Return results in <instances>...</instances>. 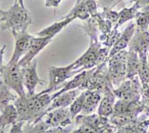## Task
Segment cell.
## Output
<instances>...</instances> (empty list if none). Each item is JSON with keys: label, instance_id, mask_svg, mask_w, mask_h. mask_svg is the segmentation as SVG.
Wrapping results in <instances>:
<instances>
[{"label": "cell", "instance_id": "24", "mask_svg": "<svg viewBox=\"0 0 149 133\" xmlns=\"http://www.w3.org/2000/svg\"><path fill=\"white\" fill-rule=\"evenodd\" d=\"M48 128L46 123L41 119L37 123H28L24 133H45Z\"/></svg>", "mask_w": 149, "mask_h": 133}, {"label": "cell", "instance_id": "28", "mask_svg": "<svg viewBox=\"0 0 149 133\" xmlns=\"http://www.w3.org/2000/svg\"><path fill=\"white\" fill-rule=\"evenodd\" d=\"M70 133H99L92 127L86 124H81V125L76 130H73Z\"/></svg>", "mask_w": 149, "mask_h": 133}, {"label": "cell", "instance_id": "37", "mask_svg": "<svg viewBox=\"0 0 149 133\" xmlns=\"http://www.w3.org/2000/svg\"><path fill=\"white\" fill-rule=\"evenodd\" d=\"M148 114H149V109H148Z\"/></svg>", "mask_w": 149, "mask_h": 133}, {"label": "cell", "instance_id": "14", "mask_svg": "<svg viewBox=\"0 0 149 133\" xmlns=\"http://www.w3.org/2000/svg\"><path fill=\"white\" fill-rule=\"evenodd\" d=\"M113 88H110L103 93L104 97L101 99L98 106V115L100 116L108 118L113 114L116 96L113 92Z\"/></svg>", "mask_w": 149, "mask_h": 133}, {"label": "cell", "instance_id": "38", "mask_svg": "<svg viewBox=\"0 0 149 133\" xmlns=\"http://www.w3.org/2000/svg\"><path fill=\"white\" fill-rule=\"evenodd\" d=\"M0 29H1V24H0Z\"/></svg>", "mask_w": 149, "mask_h": 133}, {"label": "cell", "instance_id": "18", "mask_svg": "<svg viewBox=\"0 0 149 133\" xmlns=\"http://www.w3.org/2000/svg\"><path fill=\"white\" fill-rule=\"evenodd\" d=\"M72 18L73 19H81L82 21H87L91 18L89 12L87 9L86 0H76L74 7L66 15L62 17V18Z\"/></svg>", "mask_w": 149, "mask_h": 133}, {"label": "cell", "instance_id": "32", "mask_svg": "<svg viewBox=\"0 0 149 133\" xmlns=\"http://www.w3.org/2000/svg\"><path fill=\"white\" fill-rule=\"evenodd\" d=\"M129 3L136 4L138 5L140 8L149 5V0H126Z\"/></svg>", "mask_w": 149, "mask_h": 133}, {"label": "cell", "instance_id": "1", "mask_svg": "<svg viewBox=\"0 0 149 133\" xmlns=\"http://www.w3.org/2000/svg\"><path fill=\"white\" fill-rule=\"evenodd\" d=\"M0 21L1 29L9 30L13 35L27 31L29 26L32 24V17L25 6L15 2L9 9L2 11Z\"/></svg>", "mask_w": 149, "mask_h": 133}, {"label": "cell", "instance_id": "13", "mask_svg": "<svg viewBox=\"0 0 149 133\" xmlns=\"http://www.w3.org/2000/svg\"><path fill=\"white\" fill-rule=\"evenodd\" d=\"M95 68L96 67L92 68V69L86 70L82 71V72L77 73L76 75H74V78L72 80H70V81H69L68 82H66L59 91H57L56 93L54 94L53 95H51L52 100L54 97H56V96L59 95V94H62L64 92H66V91L76 89V88H79L80 89L82 87V86L85 84L86 81L92 75Z\"/></svg>", "mask_w": 149, "mask_h": 133}, {"label": "cell", "instance_id": "35", "mask_svg": "<svg viewBox=\"0 0 149 133\" xmlns=\"http://www.w3.org/2000/svg\"><path fill=\"white\" fill-rule=\"evenodd\" d=\"M2 11H3V10H2L1 8H0V18L2 17Z\"/></svg>", "mask_w": 149, "mask_h": 133}, {"label": "cell", "instance_id": "36", "mask_svg": "<svg viewBox=\"0 0 149 133\" xmlns=\"http://www.w3.org/2000/svg\"><path fill=\"white\" fill-rule=\"evenodd\" d=\"M0 133H5V132H4V130H2V129L0 128Z\"/></svg>", "mask_w": 149, "mask_h": 133}, {"label": "cell", "instance_id": "3", "mask_svg": "<svg viewBox=\"0 0 149 133\" xmlns=\"http://www.w3.org/2000/svg\"><path fill=\"white\" fill-rule=\"evenodd\" d=\"M128 51L126 50L117 53L107 59L108 76L112 85L118 86L127 80V56Z\"/></svg>", "mask_w": 149, "mask_h": 133}, {"label": "cell", "instance_id": "16", "mask_svg": "<svg viewBox=\"0 0 149 133\" xmlns=\"http://www.w3.org/2000/svg\"><path fill=\"white\" fill-rule=\"evenodd\" d=\"M140 68V59L138 54L128 51L127 56V79L132 80L138 75Z\"/></svg>", "mask_w": 149, "mask_h": 133}, {"label": "cell", "instance_id": "39", "mask_svg": "<svg viewBox=\"0 0 149 133\" xmlns=\"http://www.w3.org/2000/svg\"><path fill=\"white\" fill-rule=\"evenodd\" d=\"M148 32H149V27H148Z\"/></svg>", "mask_w": 149, "mask_h": 133}, {"label": "cell", "instance_id": "2", "mask_svg": "<svg viewBox=\"0 0 149 133\" xmlns=\"http://www.w3.org/2000/svg\"><path fill=\"white\" fill-rule=\"evenodd\" d=\"M0 78L10 89L16 92L18 97L26 95L23 82L22 68L18 62L8 63L4 66L0 73Z\"/></svg>", "mask_w": 149, "mask_h": 133}, {"label": "cell", "instance_id": "27", "mask_svg": "<svg viewBox=\"0 0 149 133\" xmlns=\"http://www.w3.org/2000/svg\"><path fill=\"white\" fill-rule=\"evenodd\" d=\"M122 0H97V5L98 8H113L118 5Z\"/></svg>", "mask_w": 149, "mask_h": 133}, {"label": "cell", "instance_id": "33", "mask_svg": "<svg viewBox=\"0 0 149 133\" xmlns=\"http://www.w3.org/2000/svg\"><path fill=\"white\" fill-rule=\"evenodd\" d=\"M6 45H4L3 47L0 48V73L2 72V69L4 68V64H3V58H4V54H5V49H6Z\"/></svg>", "mask_w": 149, "mask_h": 133}, {"label": "cell", "instance_id": "12", "mask_svg": "<svg viewBox=\"0 0 149 133\" xmlns=\"http://www.w3.org/2000/svg\"><path fill=\"white\" fill-rule=\"evenodd\" d=\"M135 29V23L130 22L129 25L127 26V28L121 33L120 37L118 38V40L116 41L113 45L112 46V48H110L107 59L115 55V54H116L117 53L120 52V51H123V50H125V48L128 46L130 40L132 38Z\"/></svg>", "mask_w": 149, "mask_h": 133}, {"label": "cell", "instance_id": "19", "mask_svg": "<svg viewBox=\"0 0 149 133\" xmlns=\"http://www.w3.org/2000/svg\"><path fill=\"white\" fill-rule=\"evenodd\" d=\"M18 120V112L15 105L8 104L1 111L0 114V128L4 130L9 124H13Z\"/></svg>", "mask_w": 149, "mask_h": 133}, {"label": "cell", "instance_id": "11", "mask_svg": "<svg viewBox=\"0 0 149 133\" xmlns=\"http://www.w3.org/2000/svg\"><path fill=\"white\" fill-rule=\"evenodd\" d=\"M81 90L79 88L70 90V91H66V92L62 93V94L54 97L51 101L49 106L44 112L43 116L53 110L57 109V108H67L69 105L72 103V102L76 99V97L81 94Z\"/></svg>", "mask_w": 149, "mask_h": 133}, {"label": "cell", "instance_id": "8", "mask_svg": "<svg viewBox=\"0 0 149 133\" xmlns=\"http://www.w3.org/2000/svg\"><path fill=\"white\" fill-rule=\"evenodd\" d=\"M13 36L15 40V45L13 55L8 63L18 62L27 52L30 42L34 38V36L29 34L27 31L13 34Z\"/></svg>", "mask_w": 149, "mask_h": 133}, {"label": "cell", "instance_id": "22", "mask_svg": "<svg viewBox=\"0 0 149 133\" xmlns=\"http://www.w3.org/2000/svg\"><path fill=\"white\" fill-rule=\"evenodd\" d=\"M10 88L3 82L0 78V112L11 101H15L18 97L10 91Z\"/></svg>", "mask_w": 149, "mask_h": 133}, {"label": "cell", "instance_id": "34", "mask_svg": "<svg viewBox=\"0 0 149 133\" xmlns=\"http://www.w3.org/2000/svg\"><path fill=\"white\" fill-rule=\"evenodd\" d=\"M15 2H18L21 6H25L24 5V0H15Z\"/></svg>", "mask_w": 149, "mask_h": 133}, {"label": "cell", "instance_id": "21", "mask_svg": "<svg viewBox=\"0 0 149 133\" xmlns=\"http://www.w3.org/2000/svg\"><path fill=\"white\" fill-rule=\"evenodd\" d=\"M140 9V7L136 4H133L132 6L130 8H123L120 12H118V20L115 26L118 28L126 22L131 21L133 18H135L136 14Z\"/></svg>", "mask_w": 149, "mask_h": 133}, {"label": "cell", "instance_id": "23", "mask_svg": "<svg viewBox=\"0 0 149 133\" xmlns=\"http://www.w3.org/2000/svg\"><path fill=\"white\" fill-rule=\"evenodd\" d=\"M86 90H84L83 92H81L76 97V99L73 101L72 103L70 105L69 110H70V115H71L72 119H74L78 115V114H80L82 111L84 102H85L86 96Z\"/></svg>", "mask_w": 149, "mask_h": 133}, {"label": "cell", "instance_id": "40", "mask_svg": "<svg viewBox=\"0 0 149 133\" xmlns=\"http://www.w3.org/2000/svg\"><path fill=\"white\" fill-rule=\"evenodd\" d=\"M148 133H149V132H148Z\"/></svg>", "mask_w": 149, "mask_h": 133}, {"label": "cell", "instance_id": "5", "mask_svg": "<svg viewBox=\"0 0 149 133\" xmlns=\"http://www.w3.org/2000/svg\"><path fill=\"white\" fill-rule=\"evenodd\" d=\"M113 92L116 97L120 100L132 102V101L140 100V94L142 92V85L137 77L132 80L127 79L123 81L118 88H113Z\"/></svg>", "mask_w": 149, "mask_h": 133}, {"label": "cell", "instance_id": "29", "mask_svg": "<svg viewBox=\"0 0 149 133\" xmlns=\"http://www.w3.org/2000/svg\"><path fill=\"white\" fill-rule=\"evenodd\" d=\"M26 121H17L12 124V128L9 133H24L23 126Z\"/></svg>", "mask_w": 149, "mask_h": 133}, {"label": "cell", "instance_id": "20", "mask_svg": "<svg viewBox=\"0 0 149 133\" xmlns=\"http://www.w3.org/2000/svg\"><path fill=\"white\" fill-rule=\"evenodd\" d=\"M136 29L148 31L149 27V5L140 8L135 16Z\"/></svg>", "mask_w": 149, "mask_h": 133}, {"label": "cell", "instance_id": "30", "mask_svg": "<svg viewBox=\"0 0 149 133\" xmlns=\"http://www.w3.org/2000/svg\"><path fill=\"white\" fill-rule=\"evenodd\" d=\"M71 130L69 129H66L65 127H49L45 131V133H70Z\"/></svg>", "mask_w": 149, "mask_h": 133}, {"label": "cell", "instance_id": "26", "mask_svg": "<svg viewBox=\"0 0 149 133\" xmlns=\"http://www.w3.org/2000/svg\"><path fill=\"white\" fill-rule=\"evenodd\" d=\"M87 9L89 12L91 18H94L98 15V5L96 0H86Z\"/></svg>", "mask_w": 149, "mask_h": 133}, {"label": "cell", "instance_id": "31", "mask_svg": "<svg viewBox=\"0 0 149 133\" xmlns=\"http://www.w3.org/2000/svg\"><path fill=\"white\" fill-rule=\"evenodd\" d=\"M61 0H45V7L46 8H58Z\"/></svg>", "mask_w": 149, "mask_h": 133}, {"label": "cell", "instance_id": "6", "mask_svg": "<svg viewBox=\"0 0 149 133\" xmlns=\"http://www.w3.org/2000/svg\"><path fill=\"white\" fill-rule=\"evenodd\" d=\"M23 82L27 89V95L35 94V89L37 85H44L45 81L40 79L37 73V60L33 59L27 65L22 68Z\"/></svg>", "mask_w": 149, "mask_h": 133}, {"label": "cell", "instance_id": "17", "mask_svg": "<svg viewBox=\"0 0 149 133\" xmlns=\"http://www.w3.org/2000/svg\"><path fill=\"white\" fill-rule=\"evenodd\" d=\"M85 102L81 112L84 115H88L94 111V110L99 106L102 99L101 92L98 91H89L86 90Z\"/></svg>", "mask_w": 149, "mask_h": 133}, {"label": "cell", "instance_id": "9", "mask_svg": "<svg viewBox=\"0 0 149 133\" xmlns=\"http://www.w3.org/2000/svg\"><path fill=\"white\" fill-rule=\"evenodd\" d=\"M43 117H45L44 121L49 127H66L69 124H71L72 121L73 120L68 108L53 110L45 114Z\"/></svg>", "mask_w": 149, "mask_h": 133}, {"label": "cell", "instance_id": "25", "mask_svg": "<svg viewBox=\"0 0 149 133\" xmlns=\"http://www.w3.org/2000/svg\"><path fill=\"white\" fill-rule=\"evenodd\" d=\"M100 15L104 19L110 21L113 25H116L118 20V13L110 8H103L102 12L100 13Z\"/></svg>", "mask_w": 149, "mask_h": 133}, {"label": "cell", "instance_id": "4", "mask_svg": "<svg viewBox=\"0 0 149 133\" xmlns=\"http://www.w3.org/2000/svg\"><path fill=\"white\" fill-rule=\"evenodd\" d=\"M76 74L77 72L73 70L72 63L64 67L51 66L48 69V86L46 89L42 91L41 93H51L57 88H59L67 79Z\"/></svg>", "mask_w": 149, "mask_h": 133}, {"label": "cell", "instance_id": "10", "mask_svg": "<svg viewBox=\"0 0 149 133\" xmlns=\"http://www.w3.org/2000/svg\"><path fill=\"white\" fill-rule=\"evenodd\" d=\"M129 51H132L138 54H148L149 51V32L136 29L132 38L128 45Z\"/></svg>", "mask_w": 149, "mask_h": 133}, {"label": "cell", "instance_id": "7", "mask_svg": "<svg viewBox=\"0 0 149 133\" xmlns=\"http://www.w3.org/2000/svg\"><path fill=\"white\" fill-rule=\"evenodd\" d=\"M53 38L49 37H34L30 42L29 47L25 55L21 58L18 64L21 68L27 65L29 63L31 62L33 59L35 58L37 54L40 53L50 42H51Z\"/></svg>", "mask_w": 149, "mask_h": 133}, {"label": "cell", "instance_id": "15", "mask_svg": "<svg viewBox=\"0 0 149 133\" xmlns=\"http://www.w3.org/2000/svg\"><path fill=\"white\" fill-rule=\"evenodd\" d=\"M74 20V19L72 18H61L58 21H56L51 25L44 28L41 31H38L36 35L39 37H49V38H54L57 34H58L63 29L65 28Z\"/></svg>", "mask_w": 149, "mask_h": 133}]
</instances>
